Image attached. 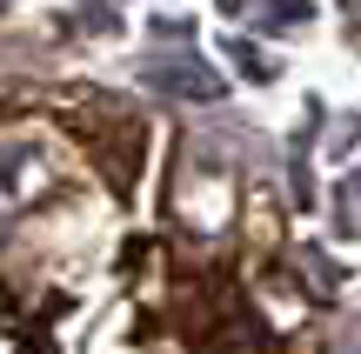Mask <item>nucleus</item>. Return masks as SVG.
Here are the masks:
<instances>
[{"mask_svg": "<svg viewBox=\"0 0 361 354\" xmlns=\"http://www.w3.org/2000/svg\"><path fill=\"white\" fill-rule=\"evenodd\" d=\"M180 341H188V354H268V328H261V315L241 301V288H234L228 274H214L194 294Z\"/></svg>", "mask_w": 361, "mask_h": 354, "instance_id": "nucleus-1", "label": "nucleus"}, {"mask_svg": "<svg viewBox=\"0 0 361 354\" xmlns=\"http://www.w3.org/2000/svg\"><path fill=\"white\" fill-rule=\"evenodd\" d=\"M34 354H47V348H34Z\"/></svg>", "mask_w": 361, "mask_h": 354, "instance_id": "nucleus-2", "label": "nucleus"}]
</instances>
